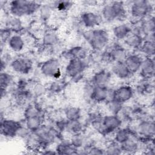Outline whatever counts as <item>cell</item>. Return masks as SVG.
I'll return each mask as SVG.
<instances>
[{"label":"cell","instance_id":"obj_6","mask_svg":"<svg viewBox=\"0 0 155 155\" xmlns=\"http://www.w3.org/2000/svg\"><path fill=\"white\" fill-rule=\"evenodd\" d=\"M56 131L48 126L41 125L33 133L36 136L39 145H47L54 141L56 137Z\"/></svg>","mask_w":155,"mask_h":155},{"label":"cell","instance_id":"obj_35","mask_svg":"<svg viewBox=\"0 0 155 155\" xmlns=\"http://www.w3.org/2000/svg\"><path fill=\"white\" fill-rule=\"evenodd\" d=\"M72 5V2L67 1H59L54 2V7L58 11L64 12L69 9Z\"/></svg>","mask_w":155,"mask_h":155},{"label":"cell","instance_id":"obj_30","mask_svg":"<svg viewBox=\"0 0 155 155\" xmlns=\"http://www.w3.org/2000/svg\"><path fill=\"white\" fill-rule=\"evenodd\" d=\"M123 104H122L120 101L116 99H113L108 101L107 107L108 110L111 114L117 115L120 112H121L123 108Z\"/></svg>","mask_w":155,"mask_h":155},{"label":"cell","instance_id":"obj_38","mask_svg":"<svg viewBox=\"0 0 155 155\" xmlns=\"http://www.w3.org/2000/svg\"><path fill=\"white\" fill-rule=\"evenodd\" d=\"M45 91V89L44 87L41 84L36 85L35 87V88L33 89L34 94H35L36 95H38V96L42 95L43 93H44Z\"/></svg>","mask_w":155,"mask_h":155},{"label":"cell","instance_id":"obj_31","mask_svg":"<svg viewBox=\"0 0 155 155\" xmlns=\"http://www.w3.org/2000/svg\"><path fill=\"white\" fill-rule=\"evenodd\" d=\"M66 119L68 120H79L81 116V111L79 108L77 107H70L66 110L65 112Z\"/></svg>","mask_w":155,"mask_h":155},{"label":"cell","instance_id":"obj_23","mask_svg":"<svg viewBox=\"0 0 155 155\" xmlns=\"http://www.w3.org/2000/svg\"><path fill=\"white\" fill-rule=\"evenodd\" d=\"M77 148H75L70 142L62 140L56 147V153L58 154H74L76 153Z\"/></svg>","mask_w":155,"mask_h":155},{"label":"cell","instance_id":"obj_16","mask_svg":"<svg viewBox=\"0 0 155 155\" xmlns=\"http://www.w3.org/2000/svg\"><path fill=\"white\" fill-rule=\"evenodd\" d=\"M111 80V74L110 72L102 70L95 73L92 78L91 83L94 86L108 87Z\"/></svg>","mask_w":155,"mask_h":155},{"label":"cell","instance_id":"obj_27","mask_svg":"<svg viewBox=\"0 0 155 155\" xmlns=\"http://www.w3.org/2000/svg\"><path fill=\"white\" fill-rule=\"evenodd\" d=\"M140 49L141 52L143 53V54H144L146 57L151 58L154 54V41L147 40L143 41L142 45L140 47Z\"/></svg>","mask_w":155,"mask_h":155},{"label":"cell","instance_id":"obj_19","mask_svg":"<svg viewBox=\"0 0 155 155\" xmlns=\"http://www.w3.org/2000/svg\"><path fill=\"white\" fill-rule=\"evenodd\" d=\"M108 87L94 86L93 87L90 99L97 102H101L107 99Z\"/></svg>","mask_w":155,"mask_h":155},{"label":"cell","instance_id":"obj_4","mask_svg":"<svg viewBox=\"0 0 155 155\" xmlns=\"http://www.w3.org/2000/svg\"><path fill=\"white\" fill-rule=\"evenodd\" d=\"M122 124L121 119L116 114L107 115L102 117V120L94 127L103 134H108L115 132Z\"/></svg>","mask_w":155,"mask_h":155},{"label":"cell","instance_id":"obj_17","mask_svg":"<svg viewBox=\"0 0 155 155\" xmlns=\"http://www.w3.org/2000/svg\"><path fill=\"white\" fill-rule=\"evenodd\" d=\"M112 72L121 79H127L132 74L124 62H116L112 67Z\"/></svg>","mask_w":155,"mask_h":155},{"label":"cell","instance_id":"obj_33","mask_svg":"<svg viewBox=\"0 0 155 155\" xmlns=\"http://www.w3.org/2000/svg\"><path fill=\"white\" fill-rule=\"evenodd\" d=\"M13 81L12 76L6 72H1V89L6 90Z\"/></svg>","mask_w":155,"mask_h":155},{"label":"cell","instance_id":"obj_28","mask_svg":"<svg viewBox=\"0 0 155 155\" xmlns=\"http://www.w3.org/2000/svg\"><path fill=\"white\" fill-rule=\"evenodd\" d=\"M70 60L72 59H83L86 56V52L85 50L81 47H74L71 48L66 53Z\"/></svg>","mask_w":155,"mask_h":155},{"label":"cell","instance_id":"obj_24","mask_svg":"<svg viewBox=\"0 0 155 155\" xmlns=\"http://www.w3.org/2000/svg\"><path fill=\"white\" fill-rule=\"evenodd\" d=\"M137 91L141 94H151L154 91L153 84L151 83L150 80L143 79L138 83L136 86Z\"/></svg>","mask_w":155,"mask_h":155},{"label":"cell","instance_id":"obj_8","mask_svg":"<svg viewBox=\"0 0 155 155\" xmlns=\"http://www.w3.org/2000/svg\"><path fill=\"white\" fill-rule=\"evenodd\" d=\"M136 132L143 139H151L154 134V121L150 119H144L139 123L137 126Z\"/></svg>","mask_w":155,"mask_h":155},{"label":"cell","instance_id":"obj_20","mask_svg":"<svg viewBox=\"0 0 155 155\" xmlns=\"http://www.w3.org/2000/svg\"><path fill=\"white\" fill-rule=\"evenodd\" d=\"M131 27L127 24H122L113 28V35L117 39H125L131 33Z\"/></svg>","mask_w":155,"mask_h":155},{"label":"cell","instance_id":"obj_13","mask_svg":"<svg viewBox=\"0 0 155 155\" xmlns=\"http://www.w3.org/2000/svg\"><path fill=\"white\" fill-rule=\"evenodd\" d=\"M11 67L16 73L25 74L30 71L32 67V63L29 59L18 58L12 62Z\"/></svg>","mask_w":155,"mask_h":155},{"label":"cell","instance_id":"obj_5","mask_svg":"<svg viewBox=\"0 0 155 155\" xmlns=\"http://www.w3.org/2000/svg\"><path fill=\"white\" fill-rule=\"evenodd\" d=\"M153 7L151 3L145 0L134 1L131 2L130 14L136 19H142L151 14Z\"/></svg>","mask_w":155,"mask_h":155},{"label":"cell","instance_id":"obj_34","mask_svg":"<svg viewBox=\"0 0 155 155\" xmlns=\"http://www.w3.org/2000/svg\"><path fill=\"white\" fill-rule=\"evenodd\" d=\"M121 146L119 145V143H111L108 146L106 149V152L105 153L108 154H119L122 153Z\"/></svg>","mask_w":155,"mask_h":155},{"label":"cell","instance_id":"obj_7","mask_svg":"<svg viewBox=\"0 0 155 155\" xmlns=\"http://www.w3.org/2000/svg\"><path fill=\"white\" fill-rule=\"evenodd\" d=\"M85 67L86 64L83 59H72L70 60L66 67V73L68 76L76 79L77 77H81Z\"/></svg>","mask_w":155,"mask_h":155},{"label":"cell","instance_id":"obj_2","mask_svg":"<svg viewBox=\"0 0 155 155\" xmlns=\"http://www.w3.org/2000/svg\"><path fill=\"white\" fill-rule=\"evenodd\" d=\"M84 37L91 47L96 51H101L108 44L109 36L104 30H93L84 33Z\"/></svg>","mask_w":155,"mask_h":155},{"label":"cell","instance_id":"obj_9","mask_svg":"<svg viewBox=\"0 0 155 155\" xmlns=\"http://www.w3.org/2000/svg\"><path fill=\"white\" fill-rule=\"evenodd\" d=\"M41 71L45 76L56 79H58L61 75L59 62L56 59H52L44 62L41 67Z\"/></svg>","mask_w":155,"mask_h":155},{"label":"cell","instance_id":"obj_37","mask_svg":"<svg viewBox=\"0 0 155 155\" xmlns=\"http://www.w3.org/2000/svg\"><path fill=\"white\" fill-rule=\"evenodd\" d=\"M39 10H40V15L43 19H47L51 15V12H52L51 8L47 4H45L44 5H42V7H41Z\"/></svg>","mask_w":155,"mask_h":155},{"label":"cell","instance_id":"obj_1","mask_svg":"<svg viewBox=\"0 0 155 155\" xmlns=\"http://www.w3.org/2000/svg\"><path fill=\"white\" fill-rule=\"evenodd\" d=\"M40 4L35 1H13L10 2V11L15 17L30 15L40 8Z\"/></svg>","mask_w":155,"mask_h":155},{"label":"cell","instance_id":"obj_11","mask_svg":"<svg viewBox=\"0 0 155 155\" xmlns=\"http://www.w3.org/2000/svg\"><path fill=\"white\" fill-rule=\"evenodd\" d=\"M139 71L143 79L151 80L153 79L154 75V59L152 57H146L143 59Z\"/></svg>","mask_w":155,"mask_h":155},{"label":"cell","instance_id":"obj_36","mask_svg":"<svg viewBox=\"0 0 155 155\" xmlns=\"http://www.w3.org/2000/svg\"><path fill=\"white\" fill-rule=\"evenodd\" d=\"M84 142H85L84 139L83 137L81 136V133L73 134L70 140V142L71 143V144L76 148L82 147Z\"/></svg>","mask_w":155,"mask_h":155},{"label":"cell","instance_id":"obj_26","mask_svg":"<svg viewBox=\"0 0 155 155\" xmlns=\"http://www.w3.org/2000/svg\"><path fill=\"white\" fill-rule=\"evenodd\" d=\"M140 27L142 34L144 35L154 33L155 22L154 17H150V18L145 20L142 23V25L140 26Z\"/></svg>","mask_w":155,"mask_h":155},{"label":"cell","instance_id":"obj_15","mask_svg":"<svg viewBox=\"0 0 155 155\" xmlns=\"http://www.w3.org/2000/svg\"><path fill=\"white\" fill-rule=\"evenodd\" d=\"M102 18L99 15L91 12L82 13L80 18L82 24L88 28H93L101 22Z\"/></svg>","mask_w":155,"mask_h":155},{"label":"cell","instance_id":"obj_25","mask_svg":"<svg viewBox=\"0 0 155 155\" xmlns=\"http://www.w3.org/2000/svg\"><path fill=\"white\" fill-rule=\"evenodd\" d=\"M42 125L41 114H38L26 119V127L27 128L34 132Z\"/></svg>","mask_w":155,"mask_h":155},{"label":"cell","instance_id":"obj_22","mask_svg":"<svg viewBox=\"0 0 155 155\" xmlns=\"http://www.w3.org/2000/svg\"><path fill=\"white\" fill-rule=\"evenodd\" d=\"M125 44L131 48H140L143 42L142 36L131 32L125 39Z\"/></svg>","mask_w":155,"mask_h":155},{"label":"cell","instance_id":"obj_21","mask_svg":"<svg viewBox=\"0 0 155 155\" xmlns=\"http://www.w3.org/2000/svg\"><path fill=\"white\" fill-rule=\"evenodd\" d=\"M114 133L115 141L119 144H122L134 136V134L132 133L131 130L126 128H119Z\"/></svg>","mask_w":155,"mask_h":155},{"label":"cell","instance_id":"obj_32","mask_svg":"<svg viewBox=\"0 0 155 155\" xmlns=\"http://www.w3.org/2000/svg\"><path fill=\"white\" fill-rule=\"evenodd\" d=\"M58 42V37L56 33L48 32L45 34L43 38V42L47 45H54Z\"/></svg>","mask_w":155,"mask_h":155},{"label":"cell","instance_id":"obj_14","mask_svg":"<svg viewBox=\"0 0 155 155\" xmlns=\"http://www.w3.org/2000/svg\"><path fill=\"white\" fill-rule=\"evenodd\" d=\"M115 99L122 104L129 101L133 96L134 90L128 85H122L115 89Z\"/></svg>","mask_w":155,"mask_h":155},{"label":"cell","instance_id":"obj_3","mask_svg":"<svg viewBox=\"0 0 155 155\" xmlns=\"http://www.w3.org/2000/svg\"><path fill=\"white\" fill-rule=\"evenodd\" d=\"M126 15L125 5L121 1H113L104 5L102 10V18L107 21L120 19Z\"/></svg>","mask_w":155,"mask_h":155},{"label":"cell","instance_id":"obj_10","mask_svg":"<svg viewBox=\"0 0 155 155\" xmlns=\"http://www.w3.org/2000/svg\"><path fill=\"white\" fill-rule=\"evenodd\" d=\"M21 125L16 121L12 119H4L1 120V134L6 137H14L17 136Z\"/></svg>","mask_w":155,"mask_h":155},{"label":"cell","instance_id":"obj_18","mask_svg":"<svg viewBox=\"0 0 155 155\" xmlns=\"http://www.w3.org/2000/svg\"><path fill=\"white\" fill-rule=\"evenodd\" d=\"M9 48L15 52H20L25 46V42L23 38L18 35H15L10 37L8 40Z\"/></svg>","mask_w":155,"mask_h":155},{"label":"cell","instance_id":"obj_29","mask_svg":"<svg viewBox=\"0 0 155 155\" xmlns=\"http://www.w3.org/2000/svg\"><path fill=\"white\" fill-rule=\"evenodd\" d=\"M83 129V126L82 123L79 120H68L66 130L73 134H80Z\"/></svg>","mask_w":155,"mask_h":155},{"label":"cell","instance_id":"obj_12","mask_svg":"<svg viewBox=\"0 0 155 155\" xmlns=\"http://www.w3.org/2000/svg\"><path fill=\"white\" fill-rule=\"evenodd\" d=\"M142 58L137 54H127L124 62L130 70V71L134 74L139 71L142 61Z\"/></svg>","mask_w":155,"mask_h":155}]
</instances>
